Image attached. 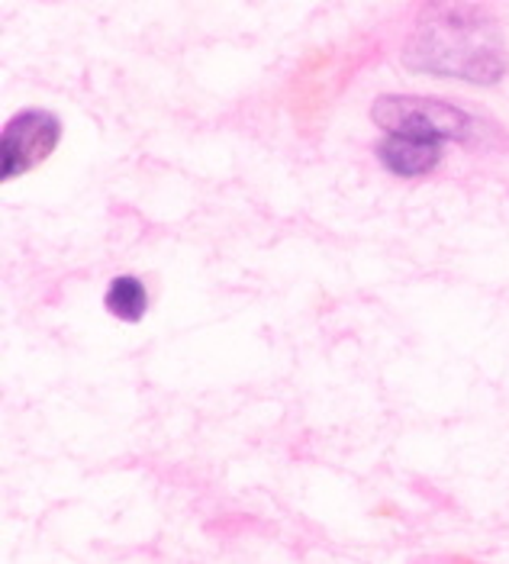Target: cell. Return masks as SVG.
Instances as JSON below:
<instances>
[{"instance_id":"7a4b0ae2","label":"cell","mask_w":509,"mask_h":564,"mask_svg":"<svg viewBox=\"0 0 509 564\" xmlns=\"http://www.w3.org/2000/svg\"><path fill=\"white\" fill-rule=\"evenodd\" d=\"M371 120L387 135H403V139H420V142H465L474 135V117L462 107L435 97H400L387 94L378 97L371 107Z\"/></svg>"},{"instance_id":"3957f363","label":"cell","mask_w":509,"mask_h":564,"mask_svg":"<svg viewBox=\"0 0 509 564\" xmlns=\"http://www.w3.org/2000/svg\"><path fill=\"white\" fill-rule=\"evenodd\" d=\"M62 123L48 110H23L0 132V181H17L55 152Z\"/></svg>"},{"instance_id":"5b68a950","label":"cell","mask_w":509,"mask_h":564,"mask_svg":"<svg viewBox=\"0 0 509 564\" xmlns=\"http://www.w3.org/2000/svg\"><path fill=\"white\" fill-rule=\"evenodd\" d=\"M104 306L110 316L123 319V323H139L149 310V294H145V284L132 274H120L110 281L107 294H104Z\"/></svg>"},{"instance_id":"6da1fadb","label":"cell","mask_w":509,"mask_h":564,"mask_svg":"<svg viewBox=\"0 0 509 564\" xmlns=\"http://www.w3.org/2000/svg\"><path fill=\"white\" fill-rule=\"evenodd\" d=\"M403 62L413 72L458 78L470 85H494L507 72V55L497 23L462 0H432L403 48Z\"/></svg>"},{"instance_id":"277c9868","label":"cell","mask_w":509,"mask_h":564,"mask_svg":"<svg viewBox=\"0 0 509 564\" xmlns=\"http://www.w3.org/2000/svg\"><path fill=\"white\" fill-rule=\"evenodd\" d=\"M378 159L383 169L397 177H423L442 162V145L403 139V135H387L378 145Z\"/></svg>"}]
</instances>
